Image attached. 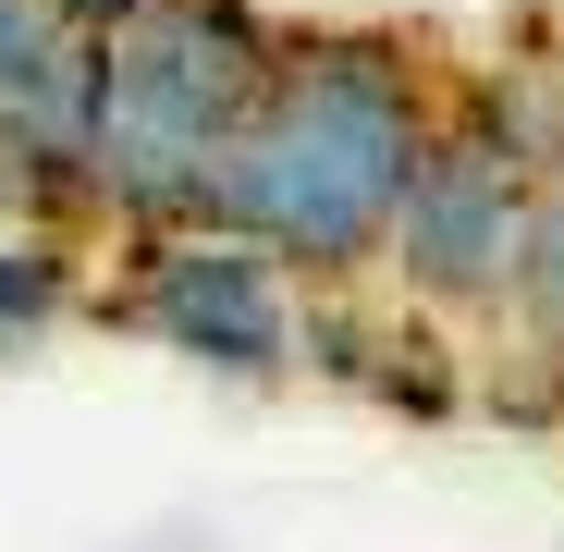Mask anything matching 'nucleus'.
<instances>
[{"label":"nucleus","instance_id":"1","mask_svg":"<svg viewBox=\"0 0 564 552\" xmlns=\"http://www.w3.org/2000/svg\"><path fill=\"white\" fill-rule=\"evenodd\" d=\"M442 111L454 99H442L430 50H405L393 25H282V62L258 86L246 136H234V172H221L209 221L270 246L307 295L368 283Z\"/></svg>","mask_w":564,"mask_h":552},{"label":"nucleus","instance_id":"2","mask_svg":"<svg viewBox=\"0 0 564 552\" xmlns=\"http://www.w3.org/2000/svg\"><path fill=\"white\" fill-rule=\"evenodd\" d=\"M270 62H282L270 0H135L123 25L86 37V99H74V209H86V234L209 221Z\"/></svg>","mask_w":564,"mask_h":552},{"label":"nucleus","instance_id":"7","mask_svg":"<svg viewBox=\"0 0 564 552\" xmlns=\"http://www.w3.org/2000/svg\"><path fill=\"white\" fill-rule=\"evenodd\" d=\"M0 221H50V184H37V160L0 136Z\"/></svg>","mask_w":564,"mask_h":552},{"label":"nucleus","instance_id":"8","mask_svg":"<svg viewBox=\"0 0 564 552\" xmlns=\"http://www.w3.org/2000/svg\"><path fill=\"white\" fill-rule=\"evenodd\" d=\"M50 13H62L74 37H99V25H123V13H135V0H50Z\"/></svg>","mask_w":564,"mask_h":552},{"label":"nucleus","instance_id":"5","mask_svg":"<svg viewBox=\"0 0 564 552\" xmlns=\"http://www.w3.org/2000/svg\"><path fill=\"white\" fill-rule=\"evenodd\" d=\"M307 381L381 405V418H466L479 405V344L381 283H332V295H307Z\"/></svg>","mask_w":564,"mask_h":552},{"label":"nucleus","instance_id":"6","mask_svg":"<svg viewBox=\"0 0 564 552\" xmlns=\"http://www.w3.org/2000/svg\"><path fill=\"white\" fill-rule=\"evenodd\" d=\"M74 320H99V234L0 221V356H50Z\"/></svg>","mask_w":564,"mask_h":552},{"label":"nucleus","instance_id":"4","mask_svg":"<svg viewBox=\"0 0 564 552\" xmlns=\"http://www.w3.org/2000/svg\"><path fill=\"white\" fill-rule=\"evenodd\" d=\"M516 234H528V160L454 99L442 136H430V160H417V184H405V209H393V234H381V270H368V283L479 344L491 307H503Z\"/></svg>","mask_w":564,"mask_h":552},{"label":"nucleus","instance_id":"3","mask_svg":"<svg viewBox=\"0 0 564 552\" xmlns=\"http://www.w3.org/2000/svg\"><path fill=\"white\" fill-rule=\"evenodd\" d=\"M99 320L135 332L148 356L197 368L234 393L307 381V283L234 221H172V234H111L99 258Z\"/></svg>","mask_w":564,"mask_h":552}]
</instances>
